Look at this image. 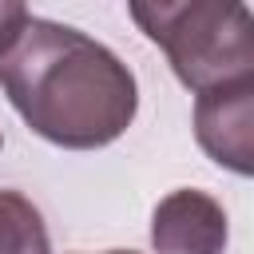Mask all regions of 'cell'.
Returning <instances> with one entry per match:
<instances>
[{
    "mask_svg": "<svg viewBox=\"0 0 254 254\" xmlns=\"http://www.w3.org/2000/svg\"><path fill=\"white\" fill-rule=\"evenodd\" d=\"M0 147H4V135H0Z\"/></svg>",
    "mask_w": 254,
    "mask_h": 254,
    "instance_id": "cell-9",
    "label": "cell"
},
{
    "mask_svg": "<svg viewBox=\"0 0 254 254\" xmlns=\"http://www.w3.org/2000/svg\"><path fill=\"white\" fill-rule=\"evenodd\" d=\"M103 254H139V250H103Z\"/></svg>",
    "mask_w": 254,
    "mask_h": 254,
    "instance_id": "cell-8",
    "label": "cell"
},
{
    "mask_svg": "<svg viewBox=\"0 0 254 254\" xmlns=\"http://www.w3.org/2000/svg\"><path fill=\"white\" fill-rule=\"evenodd\" d=\"M0 254H52L44 214L20 190H0Z\"/></svg>",
    "mask_w": 254,
    "mask_h": 254,
    "instance_id": "cell-5",
    "label": "cell"
},
{
    "mask_svg": "<svg viewBox=\"0 0 254 254\" xmlns=\"http://www.w3.org/2000/svg\"><path fill=\"white\" fill-rule=\"evenodd\" d=\"M190 0H127V12H131V20H135V28L151 40V44H159V36L171 28V20L187 8Z\"/></svg>",
    "mask_w": 254,
    "mask_h": 254,
    "instance_id": "cell-6",
    "label": "cell"
},
{
    "mask_svg": "<svg viewBox=\"0 0 254 254\" xmlns=\"http://www.w3.org/2000/svg\"><path fill=\"white\" fill-rule=\"evenodd\" d=\"M28 0H0V56L20 40L24 24H28Z\"/></svg>",
    "mask_w": 254,
    "mask_h": 254,
    "instance_id": "cell-7",
    "label": "cell"
},
{
    "mask_svg": "<svg viewBox=\"0 0 254 254\" xmlns=\"http://www.w3.org/2000/svg\"><path fill=\"white\" fill-rule=\"evenodd\" d=\"M230 238L226 210L214 194L179 187L159 198L151 210V246L155 254H222Z\"/></svg>",
    "mask_w": 254,
    "mask_h": 254,
    "instance_id": "cell-4",
    "label": "cell"
},
{
    "mask_svg": "<svg viewBox=\"0 0 254 254\" xmlns=\"http://www.w3.org/2000/svg\"><path fill=\"white\" fill-rule=\"evenodd\" d=\"M159 48L175 79L190 91L254 71V12L246 0H190Z\"/></svg>",
    "mask_w": 254,
    "mask_h": 254,
    "instance_id": "cell-2",
    "label": "cell"
},
{
    "mask_svg": "<svg viewBox=\"0 0 254 254\" xmlns=\"http://www.w3.org/2000/svg\"><path fill=\"white\" fill-rule=\"evenodd\" d=\"M0 87L16 115L52 147H111L139 111L135 71L95 36L28 20L20 40L0 56Z\"/></svg>",
    "mask_w": 254,
    "mask_h": 254,
    "instance_id": "cell-1",
    "label": "cell"
},
{
    "mask_svg": "<svg viewBox=\"0 0 254 254\" xmlns=\"http://www.w3.org/2000/svg\"><path fill=\"white\" fill-rule=\"evenodd\" d=\"M194 143L242 179H254V71L194 91Z\"/></svg>",
    "mask_w": 254,
    "mask_h": 254,
    "instance_id": "cell-3",
    "label": "cell"
}]
</instances>
